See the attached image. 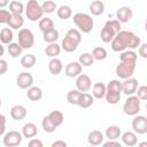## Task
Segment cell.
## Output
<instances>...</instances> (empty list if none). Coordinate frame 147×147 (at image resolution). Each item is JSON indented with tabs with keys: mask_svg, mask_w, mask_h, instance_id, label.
Listing matches in <instances>:
<instances>
[{
	"mask_svg": "<svg viewBox=\"0 0 147 147\" xmlns=\"http://www.w3.org/2000/svg\"><path fill=\"white\" fill-rule=\"evenodd\" d=\"M129 98L125 100L123 105V111L125 115L129 116H134L138 115L140 111V99L137 95H127Z\"/></svg>",
	"mask_w": 147,
	"mask_h": 147,
	"instance_id": "obj_4",
	"label": "cell"
},
{
	"mask_svg": "<svg viewBox=\"0 0 147 147\" xmlns=\"http://www.w3.org/2000/svg\"><path fill=\"white\" fill-rule=\"evenodd\" d=\"M106 25L109 26L110 29H113L116 33L121 31V23L117 21V20H111V21H107L106 22Z\"/></svg>",
	"mask_w": 147,
	"mask_h": 147,
	"instance_id": "obj_46",
	"label": "cell"
},
{
	"mask_svg": "<svg viewBox=\"0 0 147 147\" xmlns=\"http://www.w3.org/2000/svg\"><path fill=\"white\" fill-rule=\"evenodd\" d=\"M132 129L138 134L147 133V118L142 115H134V118L132 119Z\"/></svg>",
	"mask_w": 147,
	"mask_h": 147,
	"instance_id": "obj_8",
	"label": "cell"
},
{
	"mask_svg": "<svg viewBox=\"0 0 147 147\" xmlns=\"http://www.w3.org/2000/svg\"><path fill=\"white\" fill-rule=\"evenodd\" d=\"M92 56L96 61H103V60L107 59V51H106V48H103L101 46L100 47H95V48H93Z\"/></svg>",
	"mask_w": 147,
	"mask_h": 147,
	"instance_id": "obj_40",
	"label": "cell"
},
{
	"mask_svg": "<svg viewBox=\"0 0 147 147\" xmlns=\"http://www.w3.org/2000/svg\"><path fill=\"white\" fill-rule=\"evenodd\" d=\"M137 53L133 52L132 49L131 51H123L122 54L119 55V60L122 62H136L137 63Z\"/></svg>",
	"mask_w": 147,
	"mask_h": 147,
	"instance_id": "obj_37",
	"label": "cell"
},
{
	"mask_svg": "<svg viewBox=\"0 0 147 147\" xmlns=\"http://www.w3.org/2000/svg\"><path fill=\"white\" fill-rule=\"evenodd\" d=\"M3 53H5V48H3V46H2V44L0 42V57L3 55Z\"/></svg>",
	"mask_w": 147,
	"mask_h": 147,
	"instance_id": "obj_54",
	"label": "cell"
},
{
	"mask_svg": "<svg viewBox=\"0 0 147 147\" xmlns=\"http://www.w3.org/2000/svg\"><path fill=\"white\" fill-rule=\"evenodd\" d=\"M56 14H57L59 18H61V20H68L72 15V9L69 6H67V5H62V6H60L57 8Z\"/></svg>",
	"mask_w": 147,
	"mask_h": 147,
	"instance_id": "obj_35",
	"label": "cell"
},
{
	"mask_svg": "<svg viewBox=\"0 0 147 147\" xmlns=\"http://www.w3.org/2000/svg\"><path fill=\"white\" fill-rule=\"evenodd\" d=\"M48 70L54 76L60 75L61 71L63 70V64H62L61 60H59L57 57H52L51 61L48 62Z\"/></svg>",
	"mask_w": 147,
	"mask_h": 147,
	"instance_id": "obj_17",
	"label": "cell"
},
{
	"mask_svg": "<svg viewBox=\"0 0 147 147\" xmlns=\"http://www.w3.org/2000/svg\"><path fill=\"white\" fill-rule=\"evenodd\" d=\"M138 88V79L136 78H126L124 79V82L122 83V93L126 94V95H132L136 93Z\"/></svg>",
	"mask_w": 147,
	"mask_h": 147,
	"instance_id": "obj_11",
	"label": "cell"
},
{
	"mask_svg": "<svg viewBox=\"0 0 147 147\" xmlns=\"http://www.w3.org/2000/svg\"><path fill=\"white\" fill-rule=\"evenodd\" d=\"M18 1H22V0H18Z\"/></svg>",
	"mask_w": 147,
	"mask_h": 147,
	"instance_id": "obj_56",
	"label": "cell"
},
{
	"mask_svg": "<svg viewBox=\"0 0 147 147\" xmlns=\"http://www.w3.org/2000/svg\"><path fill=\"white\" fill-rule=\"evenodd\" d=\"M38 26H39V29H40L41 32H46V31H49V30H52V29L55 28L53 20L49 18V17H44V18L41 17V18L39 20Z\"/></svg>",
	"mask_w": 147,
	"mask_h": 147,
	"instance_id": "obj_31",
	"label": "cell"
},
{
	"mask_svg": "<svg viewBox=\"0 0 147 147\" xmlns=\"http://www.w3.org/2000/svg\"><path fill=\"white\" fill-rule=\"evenodd\" d=\"M121 138H122L123 144L125 146H127V147H132V146H136L138 144V137H137L136 132L125 131L124 133L121 134Z\"/></svg>",
	"mask_w": 147,
	"mask_h": 147,
	"instance_id": "obj_16",
	"label": "cell"
},
{
	"mask_svg": "<svg viewBox=\"0 0 147 147\" xmlns=\"http://www.w3.org/2000/svg\"><path fill=\"white\" fill-rule=\"evenodd\" d=\"M90 11L94 16H99L105 11V3L101 0H94L90 3Z\"/></svg>",
	"mask_w": 147,
	"mask_h": 147,
	"instance_id": "obj_26",
	"label": "cell"
},
{
	"mask_svg": "<svg viewBox=\"0 0 147 147\" xmlns=\"http://www.w3.org/2000/svg\"><path fill=\"white\" fill-rule=\"evenodd\" d=\"M38 133V127L36 124L33 123H26L23 125L22 127V136L24 138H28V139H31L33 137H36Z\"/></svg>",
	"mask_w": 147,
	"mask_h": 147,
	"instance_id": "obj_19",
	"label": "cell"
},
{
	"mask_svg": "<svg viewBox=\"0 0 147 147\" xmlns=\"http://www.w3.org/2000/svg\"><path fill=\"white\" fill-rule=\"evenodd\" d=\"M74 23L76 24V26L78 28V30L83 33H90L93 29L94 22L91 15L86 14V13H77L74 15L72 17Z\"/></svg>",
	"mask_w": 147,
	"mask_h": 147,
	"instance_id": "obj_2",
	"label": "cell"
},
{
	"mask_svg": "<svg viewBox=\"0 0 147 147\" xmlns=\"http://www.w3.org/2000/svg\"><path fill=\"white\" fill-rule=\"evenodd\" d=\"M60 53H61V46L57 45L56 42H51L45 48V54L51 59L56 57L57 55H60Z\"/></svg>",
	"mask_w": 147,
	"mask_h": 147,
	"instance_id": "obj_29",
	"label": "cell"
},
{
	"mask_svg": "<svg viewBox=\"0 0 147 147\" xmlns=\"http://www.w3.org/2000/svg\"><path fill=\"white\" fill-rule=\"evenodd\" d=\"M29 147H42L44 145H42V141L41 140H39V139H37V138H31L30 139V141H29Z\"/></svg>",
	"mask_w": 147,
	"mask_h": 147,
	"instance_id": "obj_48",
	"label": "cell"
},
{
	"mask_svg": "<svg viewBox=\"0 0 147 147\" xmlns=\"http://www.w3.org/2000/svg\"><path fill=\"white\" fill-rule=\"evenodd\" d=\"M115 34H116V32L113 29H110L109 26H107L106 24L100 32V37H101V40L103 42H110L113 40V38L115 37Z\"/></svg>",
	"mask_w": 147,
	"mask_h": 147,
	"instance_id": "obj_30",
	"label": "cell"
},
{
	"mask_svg": "<svg viewBox=\"0 0 147 147\" xmlns=\"http://www.w3.org/2000/svg\"><path fill=\"white\" fill-rule=\"evenodd\" d=\"M132 9L127 6H123V7H119L116 11V18L119 23H127L131 18H132Z\"/></svg>",
	"mask_w": 147,
	"mask_h": 147,
	"instance_id": "obj_13",
	"label": "cell"
},
{
	"mask_svg": "<svg viewBox=\"0 0 147 147\" xmlns=\"http://www.w3.org/2000/svg\"><path fill=\"white\" fill-rule=\"evenodd\" d=\"M106 94V85L101 82H98L92 87V95L95 99H102Z\"/></svg>",
	"mask_w": 147,
	"mask_h": 147,
	"instance_id": "obj_25",
	"label": "cell"
},
{
	"mask_svg": "<svg viewBox=\"0 0 147 147\" xmlns=\"http://www.w3.org/2000/svg\"><path fill=\"white\" fill-rule=\"evenodd\" d=\"M52 147H67V142L63 140H56L52 144Z\"/></svg>",
	"mask_w": 147,
	"mask_h": 147,
	"instance_id": "obj_52",
	"label": "cell"
},
{
	"mask_svg": "<svg viewBox=\"0 0 147 147\" xmlns=\"http://www.w3.org/2000/svg\"><path fill=\"white\" fill-rule=\"evenodd\" d=\"M134 69H136V62H119L117 65H116V75L122 78V79H126V78H130L132 77L133 72H134Z\"/></svg>",
	"mask_w": 147,
	"mask_h": 147,
	"instance_id": "obj_6",
	"label": "cell"
},
{
	"mask_svg": "<svg viewBox=\"0 0 147 147\" xmlns=\"http://www.w3.org/2000/svg\"><path fill=\"white\" fill-rule=\"evenodd\" d=\"M80 91H78L77 88L76 90H70L68 93H67V101L70 103V105H74V106H77L78 105V100H79V96H80Z\"/></svg>",
	"mask_w": 147,
	"mask_h": 147,
	"instance_id": "obj_39",
	"label": "cell"
},
{
	"mask_svg": "<svg viewBox=\"0 0 147 147\" xmlns=\"http://www.w3.org/2000/svg\"><path fill=\"white\" fill-rule=\"evenodd\" d=\"M8 26L10 29H14V30H18L23 26L24 24V18L22 17V15H18V14H11L10 15V18L9 21L7 22Z\"/></svg>",
	"mask_w": 147,
	"mask_h": 147,
	"instance_id": "obj_20",
	"label": "cell"
},
{
	"mask_svg": "<svg viewBox=\"0 0 147 147\" xmlns=\"http://www.w3.org/2000/svg\"><path fill=\"white\" fill-rule=\"evenodd\" d=\"M26 96L31 101H39L42 98V91L38 86H30L26 92Z\"/></svg>",
	"mask_w": 147,
	"mask_h": 147,
	"instance_id": "obj_23",
	"label": "cell"
},
{
	"mask_svg": "<svg viewBox=\"0 0 147 147\" xmlns=\"http://www.w3.org/2000/svg\"><path fill=\"white\" fill-rule=\"evenodd\" d=\"M1 103H2V102H1V99H0V107H1Z\"/></svg>",
	"mask_w": 147,
	"mask_h": 147,
	"instance_id": "obj_55",
	"label": "cell"
},
{
	"mask_svg": "<svg viewBox=\"0 0 147 147\" xmlns=\"http://www.w3.org/2000/svg\"><path fill=\"white\" fill-rule=\"evenodd\" d=\"M7 51H8V54L11 57H18L22 54L23 48L18 45V42H10V44H8Z\"/></svg>",
	"mask_w": 147,
	"mask_h": 147,
	"instance_id": "obj_36",
	"label": "cell"
},
{
	"mask_svg": "<svg viewBox=\"0 0 147 147\" xmlns=\"http://www.w3.org/2000/svg\"><path fill=\"white\" fill-rule=\"evenodd\" d=\"M36 62H37V57L33 54H26L21 57V64L23 68H26V69L32 68L36 64Z\"/></svg>",
	"mask_w": 147,
	"mask_h": 147,
	"instance_id": "obj_33",
	"label": "cell"
},
{
	"mask_svg": "<svg viewBox=\"0 0 147 147\" xmlns=\"http://www.w3.org/2000/svg\"><path fill=\"white\" fill-rule=\"evenodd\" d=\"M9 11L11 14H18V15H22L23 11H24V5L22 1H18V0H13L9 2Z\"/></svg>",
	"mask_w": 147,
	"mask_h": 147,
	"instance_id": "obj_34",
	"label": "cell"
},
{
	"mask_svg": "<svg viewBox=\"0 0 147 147\" xmlns=\"http://www.w3.org/2000/svg\"><path fill=\"white\" fill-rule=\"evenodd\" d=\"M122 134V131L119 129V126L117 125H110L106 129V132H105V136L106 138H108L109 140H116L121 137Z\"/></svg>",
	"mask_w": 147,
	"mask_h": 147,
	"instance_id": "obj_24",
	"label": "cell"
},
{
	"mask_svg": "<svg viewBox=\"0 0 147 147\" xmlns=\"http://www.w3.org/2000/svg\"><path fill=\"white\" fill-rule=\"evenodd\" d=\"M103 139H105V136L99 130H93L87 136V141L92 146H99V145H101L103 142Z\"/></svg>",
	"mask_w": 147,
	"mask_h": 147,
	"instance_id": "obj_15",
	"label": "cell"
},
{
	"mask_svg": "<svg viewBox=\"0 0 147 147\" xmlns=\"http://www.w3.org/2000/svg\"><path fill=\"white\" fill-rule=\"evenodd\" d=\"M78 62L82 64V67H91L94 63V57L91 53H83L79 55Z\"/></svg>",
	"mask_w": 147,
	"mask_h": 147,
	"instance_id": "obj_38",
	"label": "cell"
},
{
	"mask_svg": "<svg viewBox=\"0 0 147 147\" xmlns=\"http://www.w3.org/2000/svg\"><path fill=\"white\" fill-rule=\"evenodd\" d=\"M103 144V146L105 147H113V146H116V147H121V144L118 142V141H116V140H109V141H107V142H102Z\"/></svg>",
	"mask_w": 147,
	"mask_h": 147,
	"instance_id": "obj_51",
	"label": "cell"
},
{
	"mask_svg": "<svg viewBox=\"0 0 147 147\" xmlns=\"http://www.w3.org/2000/svg\"><path fill=\"white\" fill-rule=\"evenodd\" d=\"M76 87L80 92H88L91 90V87H92L91 78L85 74L78 75L77 79H76Z\"/></svg>",
	"mask_w": 147,
	"mask_h": 147,
	"instance_id": "obj_10",
	"label": "cell"
},
{
	"mask_svg": "<svg viewBox=\"0 0 147 147\" xmlns=\"http://www.w3.org/2000/svg\"><path fill=\"white\" fill-rule=\"evenodd\" d=\"M11 13L6 9H0V24H7V22L10 18Z\"/></svg>",
	"mask_w": 147,
	"mask_h": 147,
	"instance_id": "obj_45",
	"label": "cell"
},
{
	"mask_svg": "<svg viewBox=\"0 0 147 147\" xmlns=\"http://www.w3.org/2000/svg\"><path fill=\"white\" fill-rule=\"evenodd\" d=\"M41 126H42L44 131L47 132V133H52V132H54L55 129H56V127L52 124V122L48 119L47 116H45V117L42 118V121H41Z\"/></svg>",
	"mask_w": 147,
	"mask_h": 147,
	"instance_id": "obj_42",
	"label": "cell"
},
{
	"mask_svg": "<svg viewBox=\"0 0 147 147\" xmlns=\"http://www.w3.org/2000/svg\"><path fill=\"white\" fill-rule=\"evenodd\" d=\"M17 38H18V45L23 49H29L34 44V36H33V33H32V31L30 29L22 28L18 31Z\"/></svg>",
	"mask_w": 147,
	"mask_h": 147,
	"instance_id": "obj_5",
	"label": "cell"
},
{
	"mask_svg": "<svg viewBox=\"0 0 147 147\" xmlns=\"http://www.w3.org/2000/svg\"><path fill=\"white\" fill-rule=\"evenodd\" d=\"M40 6H41L42 11L46 13V14H51V13L55 11V9H56V3H55L53 0H46V1H45L42 5H40Z\"/></svg>",
	"mask_w": 147,
	"mask_h": 147,
	"instance_id": "obj_41",
	"label": "cell"
},
{
	"mask_svg": "<svg viewBox=\"0 0 147 147\" xmlns=\"http://www.w3.org/2000/svg\"><path fill=\"white\" fill-rule=\"evenodd\" d=\"M6 131V116L0 114V136H2Z\"/></svg>",
	"mask_w": 147,
	"mask_h": 147,
	"instance_id": "obj_50",
	"label": "cell"
},
{
	"mask_svg": "<svg viewBox=\"0 0 147 147\" xmlns=\"http://www.w3.org/2000/svg\"><path fill=\"white\" fill-rule=\"evenodd\" d=\"M65 36L70 37L71 39H74V40L77 41L78 44L82 41V33H80V31L77 30V29H70V30H68V32H67Z\"/></svg>",
	"mask_w": 147,
	"mask_h": 147,
	"instance_id": "obj_43",
	"label": "cell"
},
{
	"mask_svg": "<svg viewBox=\"0 0 147 147\" xmlns=\"http://www.w3.org/2000/svg\"><path fill=\"white\" fill-rule=\"evenodd\" d=\"M7 70H8V63H7V61L0 57V76L1 75H5L7 72Z\"/></svg>",
	"mask_w": 147,
	"mask_h": 147,
	"instance_id": "obj_49",
	"label": "cell"
},
{
	"mask_svg": "<svg viewBox=\"0 0 147 147\" xmlns=\"http://www.w3.org/2000/svg\"><path fill=\"white\" fill-rule=\"evenodd\" d=\"M42 39L45 42H56V40L59 39V31L54 28L49 31H46V32H42Z\"/></svg>",
	"mask_w": 147,
	"mask_h": 147,
	"instance_id": "obj_32",
	"label": "cell"
},
{
	"mask_svg": "<svg viewBox=\"0 0 147 147\" xmlns=\"http://www.w3.org/2000/svg\"><path fill=\"white\" fill-rule=\"evenodd\" d=\"M22 139H23L22 133H20L18 131L13 130V131H9L5 134V137L2 139V142L6 147H15V146L21 145Z\"/></svg>",
	"mask_w": 147,
	"mask_h": 147,
	"instance_id": "obj_7",
	"label": "cell"
},
{
	"mask_svg": "<svg viewBox=\"0 0 147 147\" xmlns=\"http://www.w3.org/2000/svg\"><path fill=\"white\" fill-rule=\"evenodd\" d=\"M47 117H48V119L52 122V124L55 127H59L63 123V121H64V116H63V114L60 110H53V111H51L47 115Z\"/></svg>",
	"mask_w": 147,
	"mask_h": 147,
	"instance_id": "obj_22",
	"label": "cell"
},
{
	"mask_svg": "<svg viewBox=\"0 0 147 147\" xmlns=\"http://www.w3.org/2000/svg\"><path fill=\"white\" fill-rule=\"evenodd\" d=\"M24 10H25V15H26L28 20L31 21V22L39 21L44 15L41 6L38 3L37 0H29Z\"/></svg>",
	"mask_w": 147,
	"mask_h": 147,
	"instance_id": "obj_3",
	"label": "cell"
},
{
	"mask_svg": "<svg viewBox=\"0 0 147 147\" xmlns=\"http://www.w3.org/2000/svg\"><path fill=\"white\" fill-rule=\"evenodd\" d=\"M82 70H83L82 64L78 61H74V62H70L69 64H67V67L64 69V74L67 77L74 78V77H77L78 75H80Z\"/></svg>",
	"mask_w": 147,
	"mask_h": 147,
	"instance_id": "obj_12",
	"label": "cell"
},
{
	"mask_svg": "<svg viewBox=\"0 0 147 147\" xmlns=\"http://www.w3.org/2000/svg\"><path fill=\"white\" fill-rule=\"evenodd\" d=\"M7 5H9V0H0V8H3Z\"/></svg>",
	"mask_w": 147,
	"mask_h": 147,
	"instance_id": "obj_53",
	"label": "cell"
},
{
	"mask_svg": "<svg viewBox=\"0 0 147 147\" xmlns=\"http://www.w3.org/2000/svg\"><path fill=\"white\" fill-rule=\"evenodd\" d=\"M28 110L24 106L22 105H16L14 107L10 108V116L14 121H22L26 117Z\"/></svg>",
	"mask_w": 147,
	"mask_h": 147,
	"instance_id": "obj_14",
	"label": "cell"
},
{
	"mask_svg": "<svg viewBox=\"0 0 147 147\" xmlns=\"http://www.w3.org/2000/svg\"><path fill=\"white\" fill-rule=\"evenodd\" d=\"M121 95H122V92L111 91V90H106L105 98H106V101H107L109 105H116V103H118V101L121 100Z\"/></svg>",
	"mask_w": 147,
	"mask_h": 147,
	"instance_id": "obj_27",
	"label": "cell"
},
{
	"mask_svg": "<svg viewBox=\"0 0 147 147\" xmlns=\"http://www.w3.org/2000/svg\"><path fill=\"white\" fill-rule=\"evenodd\" d=\"M93 102H94L93 95H91V94L87 93V92H82L77 106H79L80 108H90V107L93 105Z\"/></svg>",
	"mask_w": 147,
	"mask_h": 147,
	"instance_id": "obj_21",
	"label": "cell"
},
{
	"mask_svg": "<svg viewBox=\"0 0 147 147\" xmlns=\"http://www.w3.org/2000/svg\"><path fill=\"white\" fill-rule=\"evenodd\" d=\"M110 42H111V49L114 52H123L126 48L134 49L139 47L140 38L131 31L121 30L119 32L115 34V37L113 38Z\"/></svg>",
	"mask_w": 147,
	"mask_h": 147,
	"instance_id": "obj_1",
	"label": "cell"
},
{
	"mask_svg": "<svg viewBox=\"0 0 147 147\" xmlns=\"http://www.w3.org/2000/svg\"><path fill=\"white\" fill-rule=\"evenodd\" d=\"M138 53L141 57L144 59H147V44L144 42L141 45H139V49H138Z\"/></svg>",
	"mask_w": 147,
	"mask_h": 147,
	"instance_id": "obj_47",
	"label": "cell"
},
{
	"mask_svg": "<svg viewBox=\"0 0 147 147\" xmlns=\"http://www.w3.org/2000/svg\"><path fill=\"white\" fill-rule=\"evenodd\" d=\"M13 38H14V33L10 28H3L0 31V42L1 44L8 45L13 41Z\"/></svg>",
	"mask_w": 147,
	"mask_h": 147,
	"instance_id": "obj_28",
	"label": "cell"
},
{
	"mask_svg": "<svg viewBox=\"0 0 147 147\" xmlns=\"http://www.w3.org/2000/svg\"><path fill=\"white\" fill-rule=\"evenodd\" d=\"M16 84H17V86L20 88L28 90L33 84V77H32V75L30 72H26V71L21 72L16 78Z\"/></svg>",
	"mask_w": 147,
	"mask_h": 147,
	"instance_id": "obj_9",
	"label": "cell"
},
{
	"mask_svg": "<svg viewBox=\"0 0 147 147\" xmlns=\"http://www.w3.org/2000/svg\"><path fill=\"white\" fill-rule=\"evenodd\" d=\"M78 45H79V44H78L77 41H75V40L71 39L70 37L65 36V37L63 38L62 42H61V48H62L64 52H67V53H71V52H75V51L77 49Z\"/></svg>",
	"mask_w": 147,
	"mask_h": 147,
	"instance_id": "obj_18",
	"label": "cell"
},
{
	"mask_svg": "<svg viewBox=\"0 0 147 147\" xmlns=\"http://www.w3.org/2000/svg\"><path fill=\"white\" fill-rule=\"evenodd\" d=\"M136 92H137V96H138L140 100H142V101L147 100V86H146V85L139 86Z\"/></svg>",
	"mask_w": 147,
	"mask_h": 147,
	"instance_id": "obj_44",
	"label": "cell"
}]
</instances>
